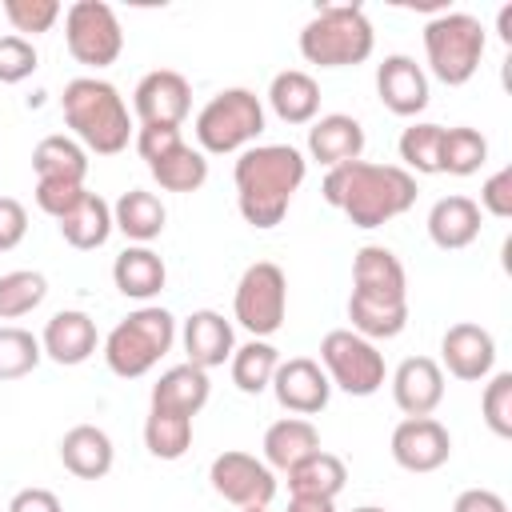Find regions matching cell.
<instances>
[{
	"label": "cell",
	"instance_id": "cell-1",
	"mask_svg": "<svg viewBox=\"0 0 512 512\" xmlns=\"http://www.w3.org/2000/svg\"><path fill=\"white\" fill-rule=\"evenodd\" d=\"M308 176V160L292 144H252L236 156L232 184L244 224L268 232L288 216L292 196Z\"/></svg>",
	"mask_w": 512,
	"mask_h": 512
},
{
	"label": "cell",
	"instance_id": "cell-2",
	"mask_svg": "<svg viewBox=\"0 0 512 512\" xmlns=\"http://www.w3.org/2000/svg\"><path fill=\"white\" fill-rule=\"evenodd\" d=\"M320 196L332 208H340L352 220V228H380L416 204V176L400 164L352 160L324 172Z\"/></svg>",
	"mask_w": 512,
	"mask_h": 512
},
{
	"label": "cell",
	"instance_id": "cell-3",
	"mask_svg": "<svg viewBox=\"0 0 512 512\" xmlns=\"http://www.w3.org/2000/svg\"><path fill=\"white\" fill-rule=\"evenodd\" d=\"M60 108H64V120L84 152L116 156L128 148L132 116H128V104L116 84H108L100 76H76L64 84Z\"/></svg>",
	"mask_w": 512,
	"mask_h": 512
},
{
	"label": "cell",
	"instance_id": "cell-4",
	"mask_svg": "<svg viewBox=\"0 0 512 512\" xmlns=\"http://www.w3.org/2000/svg\"><path fill=\"white\" fill-rule=\"evenodd\" d=\"M376 32L360 4H320L300 28V56L320 68H356L372 56Z\"/></svg>",
	"mask_w": 512,
	"mask_h": 512
},
{
	"label": "cell",
	"instance_id": "cell-5",
	"mask_svg": "<svg viewBox=\"0 0 512 512\" xmlns=\"http://www.w3.org/2000/svg\"><path fill=\"white\" fill-rule=\"evenodd\" d=\"M172 344H176V316L168 308L144 304L104 336V364L120 380H136L148 376L172 352Z\"/></svg>",
	"mask_w": 512,
	"mask_h": 512
},
{
	"label": "cell",
	"instance_id": "cell-6",
	"mask_svg": "<svg viewBox=\"0 0 512 512\" xmlns=\"http://www.w3.org/2000/svg\"><path fill=\"white\" fill-rule=\"evenodd\" d=\"M484 24L468 12H440L424 24V56H428V72L448 84L460 88L476 76L480 60H484Z\"/></svg>",
	"mask_w": 512,
	"mask_h": 512
},
{
	"label": "cell",
	"instance_id": "cell-7",
	"mask_svg": "<svg viewBox=\"0 0 512 512\" xmlns=\"http://www.w3.org/2000/svg\"><path fill=\"white\" fill-rule=\"evenodd\" d=\"M264 132V104L252 88H224L196 112V140L208 156L244 152Z\"/></svg>",
	"mask_w": 512,
	"mask_h": 512
},
{
	"label": "cell",
	"instance_id": "cell-8",
	"mask_svg": "<svg viewBox=\"0 0 512 512\" xmlns=\"http://www.w3.org/2000/svg\"><path fill=\"white\" fill-rule=\"evenodd\" d=\"M320 368L328 376L332 388L348 392V396H372L384 388V352L356 336L352 328H332L324 340H320Z\"/></svg>",
	"mask_w": 512,
	"mask_h": 512
},
{
	"label": "cell",
	"instance_id": "cell-9",
	"mask_svg": "<svg viewBox=\"0 0 512 512\" xmlns=\"http://www.w3.org/2000/svg\"><path fill=\"white\" fill-rule=\"evenodd\" d=\"M232 316L240 320V328L252 332V340H268L272 332H280L284 316H288V276L280 264L272 260H256L244 268L236 296H232Z\"/></svg>",
	"mask_w": 512,
	"mask_h": 512
},
{
	"label": "cell",
	"instance_id": "cell-10",
	"mask_svg": "<svg viewBox=\"0 0 512 512\" xmlns=\"http://www.w3.org/2000/svg\"><path fill=\"white\" fill-rule=\"evenodd\" d=\"M64 44L76 64L108 68L124 52V28L104 0H76L64 12Z\"/></svg>",
	"mask_w": 512,
	"mask_h": 512
},
{
	"label": "cell",
	"instance_id": "cell-11",
	"mask_svg": "<svg viewBox=\"0 0 512 512\" xmlns=\"http://www.w3.org/2000/svg\"><path fill=\"white\" fill-rule=\"evenodd\" d=\"M208 484L236 508H268L276 496V472L248 452H220L208 464Z\"/></svg>",
	"mask_w": 512,
	"mask_h": 512
},
{
	"label": "cell",
	"instance_id": "cell-12",
	"mask_svg": "<svg viewBox=\"0 0 512 512\" xmlns=\"http://www.w3.org/2000/svg\"><path fill=\"white\" fill-rule=\"evenodd\" d=\"M452 456V436L436 416H404L392 428V460L404 472H436Z\"/></svg>",
	"mask_w": 512,
	"mask_h": 512
},
{
	"label": "cell",
	"instance_id": "cell-13",
	"mask_svg": "<svg viewBox=\"0 0 512 512\" xmlns=\"http://www.w3.org/2000/svg\"><path fill=\"white\" fill-rule=\"evenodd\" d=\"M132 108H136L140 124L180 128L184 116L192 112V84L172 68H156V72L140 76V84L132 92Z\"/></svg>",
	"mask_w": 512,
	"mask_h": 512
},
{
	"label": "cell",
	"instance_id": "cell-14",
	"mask_svg": "<svg viewBox=\"0 0 512 512\" xmlns=\"http://www.w3.org/2000/svg\"><path fill=\"white\" fill-rule=\"evenodd\" d=\"M276 392V404L292 416H316L328 408V396H332V384L324 376V368L312 360V356H292V360H280L272 384Z\"/></svg>",
	"mask_w": 512,
	"mask_h": 512
},
{
	"label": "cell",
	"instance_id": "cell-15",
	"mask_svg": "<svg viewBox=\"0 0 512 512\" xmlns=\"http://www.w3.org/2000/svg\"><path fill=\"white\" fill-rule=\"evenodd\" d=\"M492 364H496V340L488 328L464 320L440 336V368H448V376L476 384L492 376Z\"/></svg>",
	"mask_w": 512,
	"mask_h": 512
},
{
	"label": "cell",
	"instance_id": "cell-16",
	"mask_svg": "<svg viewBox=\"0 0 512 512\" xmlns=\"http://www.w3.org/2000/svg\"><path fill=\"white\" fill-rule=\"evenodd\" d=\"M376 96L392 116H416L428 108V72L412 56L392 52L376 68Z\"/></svg>",
	"mask_w": 512,
	"mask_h": 512
},
{
	"label": "cell",
	"instance_id": "cell-17",
	"mask_svg": "<svg viewBox=\"0 0 512 512\" xmlns=\"http://www.w3.org/2000/svg\"><path fill=\"white\" fill-rule=\"evenodd\" d=\"M392 400L404 416H432L444 400V368L432 356H408L392 372Z\"/></svg>",
	"mask_w": 512,
	"mask_h": 512
},
{
	"label": "cell",
	"instance_id": "cell-18",
	"mask_svg": "<svg viewBox=\"0 0 512 512\" xmlns=\"http://www.w3.org/2000/svg\"><path fill=\"white\" fill-rule=\"evenodd\" d=\"M352 292L372 300H408V276L400 256L384 244H364L352 256Z\"/></svg>",
	"mask_w": 512,
	"mask_h": 512
},
{
	"label": "cell",
	"instance_id": "cell-19",
	"mask_svg": "<svg viewBox=\"0 0 512 512\" xmlns=\"http://www.w3.org/2000/svg\"><path fill=\"white\" fill-rule=\"evenodd\" d=\"M96 344H100V336H96V320H92L88 312H80V308H64V312H56V316L44 324V332H40V348H44V356L56 360V364H64V368L84 364V360L96 352Z\"/></svg>",
	"mask_w": 512,
	"mask_h": 512
},
{
	"label": "cell",
	"instance_id": "cell-20",
	"mask_svg": "<svg viewBox=\"0 0 512 512\" xmlns=\"http://www.w3.org/2000/svg\"><path fill=\"white\" fill-rule=\"evenodd\" d=\"M364 152V128L356 116L348 112H328L320 120H312L308 128V156L324 168H340V164H352L360 160Z\"/></svg>",
	"mask_w": 512,
	"mask_h": 512
},
{
	"label": "cell",
	"instance_id": "cell-21",
	"mask_svg": "<svg viewBox=\"0 0 512 512\" xmlns=\"http://www.w3.org/2000/svg\"><path fill=\"white\" fill-rule=\"evenodd\" d=\"M60 464L76 476V480H104L116 464V448L112 436L96 424H76L60 436Z\"/></svg>",
	"mask_w": 512,
	"mask_h": 512
},
{
	"label": "cell",
	"instance_id": "cell-22",
	"mask_svg": "<svg viewBox=\"0 0 512 512\" xmlns=\"http://www.w3.org/2000/svg\"><path fill=\"white\" fill-rule=\"evenodd\" d=\"M180 340H184L188 364H196V368H204V372H208V368H220V364L232 360V352H236L232 324H228L220 312H212V308L192 312V316L184 320Z\"/></svg>",
	"mask_w": 512,
	"mask_h": 512
},
{
	"label": "cell",
	"instance_id": "cell-23",
	"mask_svg": "<svg viewBox=\"0 0 512 512\" xmlns=\"http://www.w3.org/2000/svg\"><path fill=\"white\" fill-rule=\"evenodd\" d=\"M428 236L444 252H460L480 236V208L472 196H440L428 208Z\"/></svg>",
	"mask_w": 512,
	"mask_h": 512
},
{
	"label": "cell",
	"instance_id": "cell-24",
	"mask_svg": "<svg viewBox=\"0 0 512 512\" xmlns=\"http://www.w3.org/2000/svg\"><path fill=\"white\" fill-rule=\"evenodd\" d=\"M212 396V380L204 368L196 364H176L168 368L156 384H152V396H148V408H168V412H180V416H196Z\"/></svg>",
	"mask_w": 512,
	"mask_h": 512
},
{
	"label": "cell",
	"instance_id": "cell-25",
	"mask_svg": "<svg viewBox=\"0 0 512 512\" xmlns=\"http://www.w3.org/2000/svg\"><path fill=\"white\" fill-rule=\"evenodd\" d=\"M112 284L128 296V300H152L164 292L168 284V268L160 260V252H152L148 244H132L112 260Z\"/></svg>",
	"mask_w": 512,
	"mask_h": 512
},
{
	"label": "cell",
	"instance_id": "cell-26",
	"mask_svg": "<svg viewBox=\"0 0 512 512\" xmlns=\"http://www.w3.org/2000/svg\"><path fill=\"white\" fill-rule=\"evenodd\" d=\"M312 452H320V432H316L312 420L284 416V420L268 424V432H264V464L272 472H288L300 460H308Z\"/></svg>",
	"mask_w": 512,
	"mask_h": 512
},
{
	"label": "cell",
	"instance_id": "cell-27",
	"mask_svg": "<svg viewBox=\"0 0 512 512\" xmlns=\"http://www.w3.org/2000/svg\"><path fill=\"white\" fill-rule=\"evenodd\" d=\"M268 104L284 124H312L320 112V84L300 68H284L268 84Z\"/></svg>",
	"mask_w": 512,
	"mask_h": 512
},
{
	"label": "cell",
	"instance_id": "cell-28",
	"mask_svg": "<svg viewBox=\"0 0 512 512\" xmlns=\"http://www.w3.org/2000/svg\"><path fill=\"white\" fill-rule=\"evenodd\" d=\"M56 224H60V236L76 252H92V248L108 244V236H112V204L96 192H84L80 204L68 216H60Z\"/></svg>",
	"mask_w": 512,
	"mask_h": 512
},
{
	"label": "cell",
	"instance_id": "cell-29",
	"mask_svg": "<svg viewBox=\"0 0 512 512\" xmlns=\"http://www.w3.org/2000/svg\"><path fill=\"white\" fill-rule=\"evenodd\" d=\"M288 476V492L292 496H312V500H336L348 484V468L340 456L332 452H312L308 460H300L296 468L284 472Z\"/></svg>",
	"mask_w": 512,
	"mask_h": 512
},
{
	"label": "cell",
	"instance_id": "cell-30",
	"mask_svg": "<svg viewBox=\"0 0 512 512\" xmlns=\"http://www.w3.org/2000/svg\"><path fill=\"white\" fill-rule=\"evenodd\" d=\"M164 220H168V212H164L160 196H152V192H144V188H128V192L112 204V228H120L132 244L156 240V236L164 232Z\"/></svg>",
	"mask_w": 512,
	"mask_h": 512
},
{
	"label": "cell",
	"instance_id": "cell-31",
	"mask_svg": "<svg viewBox=\"0 0 512 512\" xmlns=\"http://www.w3.org/2000/svg\"><path fill=\"white\" fill-rule=\"evenodd\" d=\"M348 320H352V332L372 340V344L392 340L408 324V300H372V296L352 292L348 296Z\"/></svg>",
	"mask_w": 512,
	"mask_h": 512
},
{
	"label": "cell",
	"instance_id": "cell-32",
	"mask_svg": "<svg viewBox=\"0 0 512 512\" xmlns=\"http://www.w3.org/2000/svg\"><path fill=\"white\" fill-rule=\"evenodd\" d=\"M148 172H152V180L164 192H196L208 180V156L200 148H192V144L180 140L176 148H168L164 156H156L148 164Z\"/></svg>",
	"mask_w": 512,
	"mask_h": 512
},
{
	"label": "cell",
	"instance_id": "cell-33",
	"mask_svg": "<svg viewBox=\"0 0 512 512\" xmlns=\"http://www.w3.org/2000/svg\"><path fill=\"white\" fill-rule=\"evenodd\" d=\"M32 168H36V180L84 184V176H88V152L72 136H44L32 148Z\"/></svg>",
	"mask_w": 512,
	"mask_h": 512
},
{
	"label": "cell",
	"instance_id": "cell-34",
	"mask_svg": "<svg viewBox=\"0 0 512 512\" xmlns=\"http://www.w3.org/2000/svg\"><path fill=\"white\" fill-rule=\"evenodd\" d=\"M228 368H232V384H236L244 396H260V392L272 384L276 368H280V352H276L268 340H248V344H240V348L232 352Z\"/></svg>",
	"mask_w": 512,
	"mask_h": 512
},
{
	"label": "cell",
	"instance_id": "cell-35",
	"mask_svg": "<svg viewBox=\"0 0 512 512\" xmlns=\"http://www.w3.org/2000/svg\"><path fill=\"white\" fill-rule=\"evenodd\" d=\"M144 448L156 460H180L192 448V416H180V412H168V408H148Z\"/></svg>",
	"mask_w": 512,
	"mask_h": 512
},
{
	"label": "cell",
	"instance_id": "cell-36",
	"mask_svg": "<svg viewBox=\"0 0 512 512\" xmlns=\"http://www.w3.org/2000/svg\"><path fill=\"white\" fill-rule=\"evenodd\" d=\"M488 160V140L476 128H444L440 136V172L448 176H472Z\"/></svg>",
	"mask_w": 512,
	"mask_h": 512
},
{
	"label": "cell",
	"instance_id": "cell-37",
	"mask_svg": "<svg viewBox=\"0 0 512 512\" xmlns=\"http://www.w3.org/2000/svg\"><path fill=\"white\" fill-rule=\"evenodd\" d=\"M48 296V280L44 272L32 268H16L0 276V320H20L28 312H36Z\"/></svg>",
	"mask_w": 512,
	"mask_h": 512
},
{
	"label": "cell",
	"instance_id": "cell-38",
	"mask_svg": "<svg viewBox=\"0 0 512 512\" xmlns=\"http://www.w3.org/2000/svg\"><path fill=\"white\" fill-rule=\"evenodd\" d=\"M440 136L444 128L440 124H428V120H416L400 132V160H404V172H416V176H436L440 172Z\"/></svg>",
	"mask_w": 512,
	"mask_h": 512
},
{
	"label": "cell",
	"instance_id": "cell-39",
	"mask_svg": "<svg viewBox=\"0 0 512 512\" xmlns=\"http://www.w3.org/2000/svg\"><path fill=\"white\" fill-rule=\"evenodd\" d=\"M44 348L28 328L0 324V380H20L40 364Z\"/></svg>",
	"mask_w": 512,
	"mask_h": 512
},
{
	"label": "cell",
	"instance_id": "cell-40",
	"mask_svg": "<svg viewBox=\"0 0 512 512\" xmlns=\"http://www.w3.org/2000/svg\"><path fill=\"white\" fill-rule=\"evenodd\" d=\"M480 416L500 440H512V372L488 376L484 396H480Z\"/></svg>",
	"mask_w": 512,
	"mask_h": 512
},
{
	"label": "cell",
	"instance_id": "cell-41",
	"mask_svg": "<svg viewBox=\"0 0 512 512\" xmlns=\"http://www.w3.org/2000/svg\"><path fill=\"white\" fill-rule=\"evenodd\" d=\"M4 16L16 28V36H40L60 20V4L56 0H4Z\"/></svg>",
	"mask_w": 512,
	"mask_h": 512
},
{
	"label": "cell",
	"instance_id": "cell-42",
	"mask_svg": "<svg viewBox=\"0 0 512 512\" xmlns=\"http://www.w3.org/2000/svg\"><path fill=\"white\" fill-rule=\"evenodd\" d=\"M36 44L24 36H0V84H20L36 72Z\"/></svg>",
	"mask_w": 512,
	"mask_h": 512
},
{
	"label": "cell",
	"instance_id": "cell-43",
	"mask_svg": "<svg viewBox=\"0 0 512 512\" xmlns=\"http://www.w3.org/2000/svg\"><path fill=\"white\" fill-rule=\"evenodd\" d=\"M88 188L84 184H68V180H36V208L40 212H48L52 220H60V216H68L76 204H80V196H84Z\"/></svg>",
	"mask_w": 512,
	"mask_h": 512
},
{
	"label": "cell",
	"instance_id": "cell-44",
	"mask_svg": "<svg viewBox=\"0 0 512 512\" xmlns=\"http://www.w3.org/2000/svg\"><path fill=\"white\" fill-rule=\"evenodd\" d=\"M476 208L488 212V216H496V220H508L512 216V168H500V172H492L484 180Z\"/></svg>",
	"mask_w": 512,
	"mask_h": 512
},
{
	"label": "cell",
	"instance_id": "cell-45",
	"mask_svg": "<svg viewBox=\"0 0 512 512\" xmlns=\"http://www.w3.org/2000/svg\"><path fill=\"white\" fill-rule=\"evenodd\" d=\"M28 232V212L20 200L0 196V252H12Z\"/></svg>",
	"mask_w": 512,
	"mask_h": 512
},
{
	"label": "cell",
	"instance_id": "cell-46",
	"mask_svg": "<svg viewBox=\"0 0 512 512\" xmlns=\"http://www.w3.org/2000/svg\"><path fill=\"white\" fill-rule=\"evenodd\" d=\"M180 144V128H164V124H140L136 128V152L152 164L156 156H164L168 148Z\"/></svg>",
	"mask_w": 512,
	"mask_h": 512
},
{
	"label": "cell",
	"instance_id": "cell-47",
	"mask_svg": "<svg viewBox=\"0 0 512 512\" xmlns=\"http://www.w3.org/2000/svg\"><path fill=\"white\" fill-rule=\"evenodd\" d=\"M8 512H64V508H60V496L48 488H20L8 500Z\"/></svg>",
	"mask_w": 512,
	"mask_h": 512
},
{
	"label": "cell",
	"instance_id": "cell-48",
	"mask_svg": "<svg viewBox=\"0 0 512 512\" xmlns=\"http://www.w3.org/2000/svg\"><path fill=\"white\" fill-rule=\"evenodd\" d=\"M452 512H508L504 496L492 492V488H464L452 504Z\"/></svg>",
	"mask_w": 512,
	"mask_h": 512
},
{
	"label": "cell",
	"instance_id": "cell-49",
	"mask_svg": "<svg viewBox=\"0 0 512 512\" xmlns=\"http://www.w3.org/2000/svg\"><path fill=\"white\" fill-rule=\"evenodd\" d=\"M288 512H336V504L332 500H312V496H292Z\"/></svg>",
	"mask_w": 512,
	"mask_h": 512
},
{
	"label": "cell",
	"instance_id": "cell-50",
	"mask_svg": "<svg viewBox=\"0 0 512 512\" xmlns=\"http://www.w3.org/2000/svg\"><path fill=\"white\" fill-rule=\"evenodd\" d=\"M500 40H504V44H512V4H504V8H500Z\"/></svg>",
	"mask_w": 512,
	"mask_h": 512
},
{
	"label": "cell",
	"instance_id": "cell-51",
	"mask_svg": "<svg viewBox=\"0 0 512 512\" xmlns=\"http://www.w3.org/2000/svg\"><path fill=\"white\" fill-rule=\"evenodd\" d=\"M352 512H388V508H376V504H360V508H352Z\"/></svg>",
	"mask_w": 512,
	"mask_h": 512
},
{
	"label": "cell",
	"instance_id": "cell-52",
	"mask_svg": "<svg viewBox=\"0 0 512 512\" xmlns=\"http://www.w3.org/2000/svg\"><path fill=\"white\" fill-rule=\"evenodd\" d=\"M240 512H268V508H240Z\"/></svg>",
	"mask_w": 512,
	"mask_h": 512
}]
</instances>
